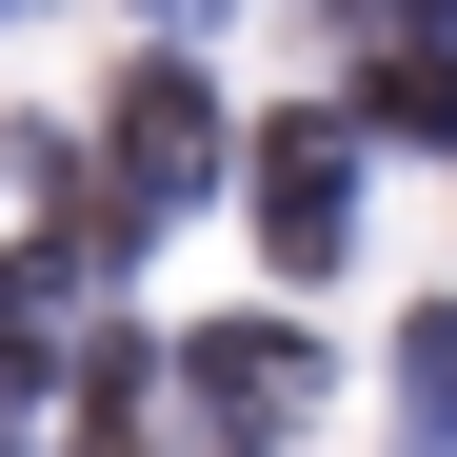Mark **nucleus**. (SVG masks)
Segmentation results:
<instances>
[]
</instances>
